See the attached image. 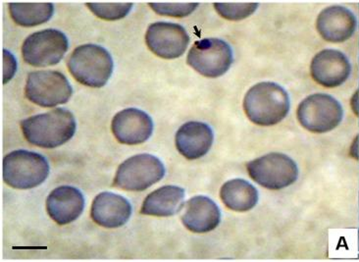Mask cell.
<instances>
[{
  "label": "cell",
  "mask_w": 359,
  "mask_h": 262,
  "mask_svg": "<svg viewBox=\"0 0 359 262\" xmlns=\"http://www.w3.org/2000/svg\"><path fill=\"white\" fill-rule=\"evenodd\" d=\"M77 124L72 112L56 109L34 115L21 122L25 139L33 146L54 149L67 143L75 135Z\"/></svg>",
  "instance_id": "1"
},
{
  "label": "cell",
  "mask_w": 359,
  "mask_h": 262,
  "mask_svg": "<svg viewBox=\"0 0 359 262\" xmlns=\"http://www.w3.org/2000/svg\"><path fill=\"white\" fill-rule=\"evenodd\" d=\"M291 102L286 90L272 82L258 83L248 90L243 110L258 126H274L289 114Z\"/></svg>",
  "instance_id": "2"
},
{
  "label": "cell",
  "mask_w": 359,
  "mask_h": 262,
  "mask_svg": "<svg viewBox=\"0 0 359 262\" xmlns=\"http://www.w3.org/2000/svg\"><path fill=\"white\" fill-rule=\"evenodd\" d=\"M69 72L74 79L90 88H102L111 77L113 60L105 48L97 45L79 46L69 56Z\"/></svg>",
  "instance_id": "3"
},
{
  "label": "cell",
  "mask_w": 359,
  "mask_h": 262,
  "mask_svg": "<svg viewBox=\"0 0 359 262\" xmlns=\"http://www.w3.org/2000/svg\"><path fill=\"white\" fill-rule=\"evenodd\" d=\"M2 171L4 182L9 187L29 190L38 187L48 179L49 165L41 154L15 151L4 158Z\"/></svg>",
  "instance_id": "4"
},
{
  "label": "cell",
  "mask_w": 359,
  "mask_h": 262,
  "mask_svg": "<svg viewBox=\"0 0 359 262\" xmlns=\"http://www.w3.org/2000/svg\"><path fill=\"white\" fill-rule=\"evenodd\" d=\"M297 120L311 133H328L341 124L343 106L330 95L314 94L302 100L297 107Z\"/></svg>",
  "instance_id": "5"
},
{
  "label": "cell",
  "mask_w": 359,
  "mask_h": 262,
  "mask_svg": "<svg viewBox=\"0 0 359 262\" xmlns=\"http://www.w3.org/2000/svg\"><path fill=\"white\" fill-rule=\"evenodd\" d=\"M165 175L161 159L142 153L128 158L120 164L113 186L129 192H142L159 182Z\"/></svg>",
  "instance_id": "6"
},
{
  "label": "cell",
  "mask_w": 359,
  "mask_h": 262,
  "mask_svg": "<svg viewBox=\"0 0 359 262\" xmlns=\"http://www.w3.org/2000/svg\"><path fill=\"white\" fill-rule=\"evenodd\" d=\"M250 177L268 190H282L292 185L299 177L297 163L284 153H272L247 164Z\"/></svg>",
  "instance_id": "7"
},
{
  "label": "cell",
  "mask_w": 359,
  "mask_h": 262,
  "mask_svg": "<svg viewBox=\"0 0 359 262\" xmlns=\"http://www.w3.org/2000/svg\"><path fill=\"white\" fill-rule=\"evenodd\" d=\"M72 95L67 78L57 71H36L27 78L25 95L39 106L50 109L67 104Z\"/></svg>",
  "instance_id": "8"
},
{
  "label": "cell",
  "mask_w": 359,
  "mask_h": 262,
  "mask_svg": "<svg viewBox=\"0 0 359 262\" xmlns=\"http://www.w3.org/2000/svg\"><path fill=\"white\" fill-rule=\"evenodd\" d=\"M233 60L229 43L211 38L196 41L189 51L187 62L203 77L218 78L230 69Z\"/></svg>",
  "instance_id": "9"
},
{
  "label": "cell",
  "mask_w": 359,
  "mask_h": 262,
  "mask_svg": "<svg viewBox=\"0 0 359 262\" xmlns=\"http://www.w3.org/2000/svg\"><path fill=\"white\" fill-rule=\"evenodd\" d=\"M68 39L62 32L48 29L32 34L22 46V56L27 64L48 67L58 64L68 50Z\"/></svg>",
  "instance_id": "10"
},
{
  "label": "cell",
  "mask_w": 359,
  "mask_h": 262,
  "mask_svg": "<svg viewBox=\"0 0 359 262\" xmlns=\"http://www.w3.org/2000/svg\"><path fill=\"white\" fill-rule=\"evenodd\" d=\"M146 43L154 55L164 60H175L188 48L189 36L178 24L156 22L147 29Z\"/></svg>",
  "instance_id": "11"
},
{
  "label": "cell",
  "mask_w": 359,
  "mask_h": 262,
  "mask_svg": "<svg viewBox=\"0 0 359 262\" xmlns=\"http://www.w3.org/2000/svg\"><path fill=\"white\" fill-rule=\"evenodd\" d=\"M351 73L350 60L345 53L337 50H324L317 53L311 61L312 79L322 87H340L345 84Z\"/></svg>",
  "instance_id": "12"
},
{
  "label": "cell",
  "mask_w": 359,
  "mask_h": 262,
  "mask_svg": "<svg viewBox=\"0 0 359 262\" xmlns=\"http://www.w3.org/2000/svg\"><path fill=\"white\" fill-rule=\"evenodd\" d=\"M111 129L119 143L135 146L151 138L154 122L146 112L137 109H127L115 115Z\"/></svg>",
  "instance_id": "13"
},
{
  "label": "cell",
  "mask_w": 359,
  "mask_h": 262,
  "mask_svg": "<svg viewBox=\"0 0 359 262\" xmlns=\"http://www.w3.org/2000/svg\"><path fill=\"white\" fill-rule=\"evenodd\" d=\"M356 27L358 20L355 15L346 7H327L317 17V32L323 40L329 43H340L350 40Z\"/></svg>",
  "instance_id": "14"
},
{
  "label": "cell",
  "mask_w": 359,
  "mask_h": 262,
  "mask_svg": "<svg viewBox=\"0 0 359 262\" xmlns=\"http://www.w3.org/2000/svg\"><path fill=\"white\" fill-rule=\"evenodd\" d=\"M85 207V198L81 191L71 186L54 188L46 200V212L58 225L70 224L81 216Z\"/></svg>",
  "instance_id": "15"
},
{
  "label": "cell",
  "mask_w": 359,
  "mask_h": 262,
  "mask_svg": "<svg viewBox=\"0 0 359 262\" xmlns=\"http://www.w3.org/2000/svg\"><path fill=\"white\" fill-rule=\"evenodd\" d=\"M132 205L129 200L114 193H100L93 200L90 216L93 221L104 228L122 227L129 221Z\"/></svg>",
  "instance_id": "16"
},
{
  "label": "cell",
  "mask_w": 359,
  "mask_h": 262,
  "mask_svg": "<svg viewBox=\"0 0 359 262\" xmlns=\"http://www.w3.org/2000/svg\"><path fill=\"white\" fill-rule=\"evenodd\" d=\"M181 218L189 231L204 234L213 231L220 224L221 212L211 198L196 195L186 203Z\"/></svg>",
  "instance_id": "17"
},
{
  "label": "cell",
  "mask_w": 359,
  "mask_h": 262,
  "mask_svg": "<svg viewBox=\"0 0 359 262\" xmlns=\"http://www.w3.org/2000/svg\"><path fill=\"white\" fill-rule=\"evenodd\" d=\"M212 129L203 122L191 121L180 127L175 137L176 148L184 158H203L212 146Z\"/></svg>",
  "instance_id": "18"
},
{
  "label": "cell",
  "mask_w": 359,
  "mask_h": 262,
  "mask_svg": "<svg viewBox=\"0 0 359 262\" xmlns=\"http://www.w3.org/2000/svg\"><path fill=\"white\" fill-rule=\"evenodd\" d=\"M184 200L183 188L164 186L147 195L142 203L141 213L149 216H173L183 208Z\"/></svg>",
  "instance_id": "19"
},
{
  "label": "cell",
  "mask_w": 359,
  "mask_h": 262,
  "mask_svg": "<svg viewBox=\"0 0 359 262\" xmlns=\"http://www.w3.org/2000/svg\"><path fill=\"white\" fill-rule=\"evenodd\" d=\"M220 198L229 209L237 212L252 210L258 202V191L243 179H233L222 186Z\"/></svg>",
  "instance_id": "20"
},
{
  "label": "cell",
  "mask_w": 359,
  "mask_h": 262,
  "mask_svg": "<svg viewBox=\"0 0 359 262\" xmlns=\"http://www.w3.org/2000/svg\"><path fill=\"white\" fill-rule=\"evenodd\" d=\"M9 13L15 23L22 27H34L46 23L53 15V4H17L8 6Z\"/></svg>",
  "instance_id": "21"
},
{
  "label": "cell",
  "mask_w": 359,
  "mask_h": 262,
  "mask_svg": "<svg viewBox=\"0 0 359 262\" xmlns=\"http://www.w3.org/2000/svg\"><path fill=\"white\" fill-rule=\"evenodd\" d=\"M88 8L98 18L107 21H116L125 18L132 11V4H97L88 2Z\"/></svg>",
  "instance_id": "22"
},
{
  "label": "cell",
  "mask_w": 359,
  "mask_h": 262,
  "mask_svg": "<svg viewBox=\"0 0 359 262\" xmlns=\"http://www.w3.org/2000/svg\"><path fill=\"white\" fill-rule=\"evenodd\" d=\"M214 8L224 19L229 21H241L252 16L257 11L258 4H214Z\"/></svg>",
  "instance_id": "23"
},
{
  "label": "cell",
  "mask_w": 359,
  "mask_h": 262,
  "mask_svg": "<svg viewBox=\"0 0 359 262\" xmlns=\"http://www.w3.org/2000/svg\"><path fill=\"white\" fill-rule=\"evenodd\" d=\"M198 6V4H191V2L189 4L151 2L149 4V6L156 14L162 16L176 17V18H183V17L191 15Z\"/></svg>",
  "instance_id": "24"
},
{
  "label": "cell",
  "mask_w": 359,
  "mask_h": 262,
  "mask_svg": "<svg viewBox=\"0 0 359 262\" xmlns=\"http://www.w3.org/2000/svg\"><path fill=\"white\" fill-rule=\"evenodd\" d=\"M4 84L8 83L16 73L17 63L9 51L4 50Z\"/></svg>",
  "instance_id": "25"
},
{
  "label": "cell",
  "mask_w": 359,
  "mask_h": 262,
  "mask_svg": "<svg viewBox=\"0 0 359 262\" xmlns=\"http://www.w3.org/2000/svg\"><path fill=\"white\" fill-rule=\"evenodd\" d=\"M359 90L358 92H355V94L353 95V99L351 100V109H353V112H355V115H358V109H359Z\"/></svg>",
  "instance_id": "26"
},
{
  "label": "cell",
  "mask_w": 359,
  "mask_h": 262,
  "mask_svg": "<svg viewBox=\"0 0 359 262\" xmlns=\"http://www.w3.org/2000/svg\"><path fill=\"white\" fill-rule=\"evenodd\" d=\"M358 81H359V62H358Z\"/></svg>",
  "instance_id": "27"
},
{
  "label": "cell",
  "mask_w": 359,
  "mask_h": 262,
  "mask_svg": "<svg viewBox=\"0 0 359 262\" xmlns=\"http://www.w3.org/2000/svg\"><path fill=\"white\" fill-rule=\"evenodd\" d=\"M358 118H359V109H358Z\"/></svg>",
  "instance_id": "28"
},
{
  "label": "cell",
  "mask_w": 359,
  "mask_h": 262,
  "mask_svg": "<svg viewBox=\"0 0 359 262\" xmlns=\"http://www.w3.org/2000/svg\"><path fill=\"white\" fill-rule=\"evenodd\" d=\"M358 28H359V22H358Z\"/></svg>",
  "instance_id": "29"
}]
</instances>
